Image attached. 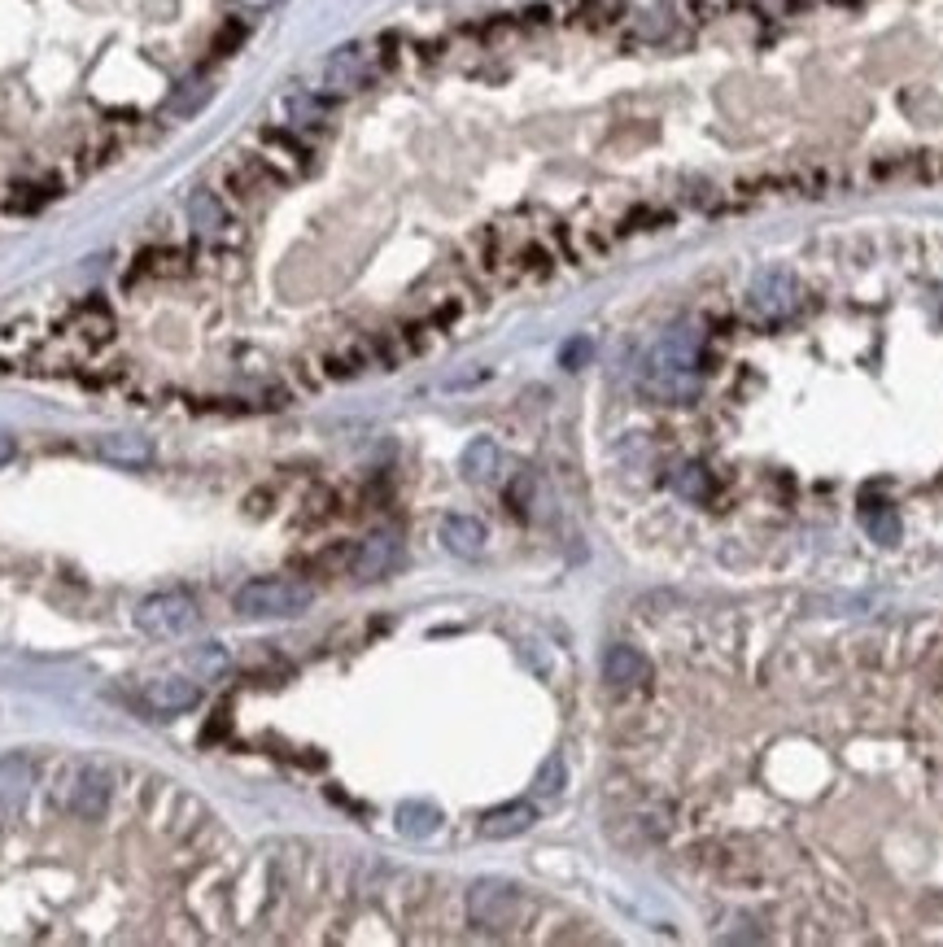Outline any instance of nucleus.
Here are the masks:
<instances>
[{
  "label": "nucleus",
  "mask_w": 943,
  "mask_h": 947,
  "mask_svg": "<svg viewBox=\"0 0 943 947\" xmlns=\"http://www.w3.org/2000/svg\"><path fill=\"white\" fill-rule=\"evenodd\" d=\"M520 917H524V891H520V886H511L503 878L472 882V891H468V921L476 930L503 934L511 926H520Z\"/></svg>",
  "instance_id": "nucleus-4"
},
{
  "label": "nucleus",
  "mask_w": 943,
  "mask_h": 947,
  "mask_svg": "<svg viewBox=\"0 0 943 947\" xmlns=\"http://www.w3.org/2000/svg\"><path fill=\"white\" fill-rule=\"evenodd\" d=\"M310 603H315V590L293 577H249L232 594V607L249 620H289L302 616Z\"/></svg>",
  "instance_id": "nucleus-2"
},
{
  "label": "nucleus",
  "mask_w": 943,
  "mask_h": 947,
  "mask_svg": "<svg viewBox=\"0 0 943 947\" xmlns=\"http://www.w3.org/2000/svg\"><path fill=\"white\" fill-rule=\"evenodd\" d=\"M398 563H402V542H398V537H393V533H372V537H363V542L354 546L350 577L354 581H380V577H389Z\"/></svg>",
  "instance_id": "nucleus-5"
},
{
  "label": "nucleus",
  "mask_w": 943,
  "mask_h": 947,
  "mask_svg": "<svg viewBox=\"0 0 943 947\" xmlns=\"http://www.w3.org/2000/svg\"><path fill=\"white\" fill-rule=\"evenodd\" d=\"M284 110H289V123H293V127H319V123H328V101H324V97H289V101H284Z\"/></svg>",
  "instance_id": "nucleus-19"
},
{
  "label": "nucleus",
  "mask_w": 943,
  "mask_h": 947,
  "mask_svg": "<svg viewBox=\"0 0 943 947\" xmlns=\"http://www.w3.org/2000/svg\"><path fill=\"white\" fill-rule=\"evenodd\" d=\"M795 280H791V271H760L756 275V284H751V302H756L765 315H786V310L795 306Z\"/></svg>",
  "instance_id": "nucleus-15"
},
{
  "label": "nucleus",
  "mask_w": 943,
  "mask_h": 947,
  "mask_svg": "<svg viewBox=\"0 0 943 947\" xmlns=\"http://www.w3.org/2000/svg\"><path fill=\"white\" fill-rule=\"evenodd\" d=\"M537 825V808L529 799H511V803H498V808L481 812V838H494V843H503V838H516V834H529Z\"/></svg>",
  "instance_id": "nucleus-7"
},
{
  "label": "nucleus",
  "mask_w": 943,
  "mask_h": 947,
  "mask_svg": "<svg viewBox=\"0 0 943 947\" xmlns=\"http://www.w3.org/2000/svg\"><path fill=\"white\" fill-rule=\"evenodd\" d=\"M437 537H441V546H446L450 555H459V559H476L485 550V542H489L485 524L476 520V515H446V520H441V529H437Z\"/></svg>",
  "instance_id": "nucleus-12"
},
{
  "label": "nucleus",
  "mask_w": 943,
  "mask_h": 947,
  "mask_svg": "<svg viewBox=\"0 0 943 947\" xmlns=\"http://www.w3.org/2000/svg\"><path fill=\"white\" fill-rule=\"evenodd\" d=\"M603 681L612 690H638L651 681V659L629 642H612L603 651Z\"/></svg>",
  "instance_id": "nucleus-6"
},
{
  "label": "nucleus",
  "mask_w": 943,
  "mask_h": 947,
  "mask_svg": "<svg viewBox=\"0 0 943 947\" xmlns=\"http://www.w3.org/2000/svg\"><path fill=\"white\" fill-rule=\"evenodd\" d=\"M131 620H136V629L149 633V638H184L188 629H197L201 607H197V598L184 590H162V594L140 598Z\"/></svg>",
  "instance_id": "nucleus-3"
},
{
  "label": "nucleus",
  "mask_w": 943,
  "mask_h": 947,
  "mask_svg": "<svg viewBox=\"0 0 943 947\" xmlns=\"http://www.w3.org/2000/svg\"><path fill=\"white\" fill-rule=\"evenodd\" d=\"M249 5H258V9H262V5H271V0H249Z\"/></svg>",
  "instance_id": "nucleus-26"
},
{
  "label": "nucleus",
  "mask_w": 943,
  "mask_h": 947,
  "mask_svg": "<svg viewBox=\"0 0 943 947\" xmlns=\"http://www.w3.org/2000/svg\"><path fill=\"white\" fill-rule=\"evenodd\" d=\"M31 786H35V769L27 755H0V808L18 812L31 799Z\"/></svg>",
  "instance_id": "nucleus-14"
},
{
  "label": "nucleus",
  "mask_w": 943,
  "mask_h": 947,
  "mask_svg": "<svg viewBox=\"0 0 943 947\" xmlns=\"http://www.w3.org/2000/svg\"><path fill=\"white\" fill-rule=\"evenodd\" d=\"M201 101H206V83H201V79H188L184 88H179L175 97H171V110H175V114H193Z\"/></svg>",
  "instance_id": "nucleus-23"
},
{
  "label": "nucleus",
  "mask_w": 943,
  "mask_h": 947,
  "mask_svg": "<svg viewBox=\"0 0 943 947\" xmlns=\"http://www.w3.org/2000/svg\"><path fill=\"white\" fill-rule=\"evenodd\" d=\"M188 219H193V232L201 241H223L232 232V210L219 201V193H206V188L188 201Z\"/></svg>",
  "instance_id": "nucleus-13"
},
{
  "label": "nucleus",
  "mask_w": 943,
  "mask_h": 947,
  "mask_svg": "<svg viewBox=\"0 0 943 947\" xmlns=\"http://www.w3.org/2000/svg\"><path fill=\"white\" fill-rule=\"evenodd\" d=\"M262 145H267V153H276V158H289L293 166H302V162L310 158L302 140H297L293 131H280V127H276V131H271V127L262 131Z\"/></svg>",
  "instance_id": "nucleus-21"
},
{
  "label": "nucleus",
  "mask_w": 943,
  "mask_h": 947,
  "mask_svg": "<svg viewBox=\"0 0 943 947\" xmlns=\"http://www.w3.org/2000/svg\"><path fill=\"white\" fill-rule=\"evenodd\" d=\"M367 79H372V62H367V53L358 49V44L337 49L324 66V88L328 92H354V88H363Z\"/></svg>",
  "instance_id": "nucleus-10"
},
{
  "label": "nucleus",
  "mask_w": 943,
  "mask_h": 947,
  "mask_svg": "<svg viewBox=\"0 0 943 947\" xmlns=\"http://www.w3.org/2000/svg\"><path fill=\"white\" fill-rule=\"evenodd\" d=\"M145 703L153 707V712H162V716L193 712V707L201 703V686H197V681H188V677H153L145 686Z\"/></svg>",
  "instance_id": "nucleus-9"
},
{
  "label": "nucleus",
  "mask_w": 943,
  "mask_h": 947,
  "mask_svg": "<svg viewBox=\"0 0 943 947\" xmlns=\"http://www.w3.org/2000/svg\"><path fill=\"white\" fill-rule=\"evenodd\" d=\"M699 367H703L699 332L695 328H673L651 345L647 358H642L638 389L647 393L651 402H668V406L695 402L699 398Z\"/></svg>",
  "instance_id": "nucleus-1"
},
{
  "label": "nucleus",
  "mask_w": 943,
  "mask_h": 947,
  "mask_svg": "<svg viewBox=\"0 0 943 947\" xmlns=\"http://www.w3.org/2000/svg\"><path fill=\"white\" fill-rule=\"evenodd\" d=\"M110 808V773L105 769H83L75 790H70V812L79 821H97Z\"/></svg>",
  "instance_id": "nucleus-11"
},
{
  "label": "nucleus",
  "mask_w": 943,
  "mask_h": 947,
  "mask_svg": "<svg viewBox=\"0 0 943 947\" xmlns=\"http://www.w3.org/2000/svg\"><path fill=\"white\" fill-rule=\"evenodd\" d=\"M441 830V812L433 808V803H420V799H411V803H402L398 808V834L402 838H433Z\"/></svg>",
  "instance_id": "nucleus-17"
},
{
  "label": "nucleus",
  "mask_w": 943,
  "mask_h": 947,
  "mask_svg": "<svg viewBox=\"0 0 943 947\" xmlns=\"http://www.w3.org/2000/svg\"><path fill=\"white\" fill-rule=\"evenodd\" d=\"M668 485H673V494H682L690 502H708L712 498V472L703 463H682L673 476H668Z\"/></svg>",
  "instance_id": "nucleus-18"
},
{
  "label": "nucleus",
  "mask_w": 943,
  "mask_h": 947,
  "mask_svg": "<svg viewBox=\"0 0 943 947\" xmlns=\"http://www.w3.org/2000/svg\"><path fill=\"white\" fill-rule=\"evenodd\" d=\"M564 782H568V769H564V760L559 755H551V760L537 769V777H533V795H542V799H555L559 790H564Z\"/></svg>",
  "instance_id": "nucleus-22"
},
{
  "label": "nucleus",
  "mask_w": 943,
  "mask_h": 947,
  "mask_svg": "<svg viewBox=\"0 0 943 947\" xmlns=\"http://www.w3.org/2000/svg\"><path fill=\"white\" fill-rule=\"evenodd\" d=\"M590 354H594V345H590L586 337H572L564 350H559V363H564L568 371H581V367L590 363Z\"/></svg>",
  "instance_id": "nucleus-24"
},
{
  "label": "nucleus",
  "mask_w": 943,
  "mask_h": 947,
  "mask_svg": "<svg viewBox=\"0 0 943 947\" xmlns=\"http://www.w3.org/2000/svg\"><path fill=\"white\" fill-rule=\"evenodd\" d=\"M92 450H97V459L114 467H131V472L153 463V437L145 433H101L92 441Z\"/></svg>",
  "instance_id": "nucleus-8"
},
{
  "label": "nucleus",
  "mask_w": 943,
  "mask_h": 947,
  "mask_svg": "<svg viewBox=\"0 0 943 947\" xmlns=\"http://www.w3.org/2000/svg\"><path fill=\"white\" fill-rule=\"evenodd\" d=\"M498 463H503V450H498L494 437H472L459 454V472L468 476L472 485H485L498 476Z\"/></svg>",
  "instance_id": "nucleus-16"
},
{
  "label": "nucleus",
  "mask_w": 943,
  "mask_h": 947,
  "mask_svg": "<svg viewBox=\"0 0 943 947\" xmlns=\"http://www.w3.org/2000/svg\"><path fill=\"white\" fill-rule=\"evenodd\" d=\"M14 450H18V446H14V437H9L5 428H0V467H5L9 459H14Z\"/></svg>",
  "instance_id": "nucleus-25"
},
{
  "label": "nucleus",
  "mask_w": 943,
  "mask_h": 947,
  "mask_svg": "<svg viewBox=\"0 0 943 947\" xmlns=\"http://www.w3.org/2000/svg\"><path fill=\"white\" fill-rule=\"evenodd\" d=\"M865 533L874 537L878 546H895V542H900V515H895L891 507L865 511Z\"/></svg>",
  "instance_id": "nucleus-20"
}]
</instances>
